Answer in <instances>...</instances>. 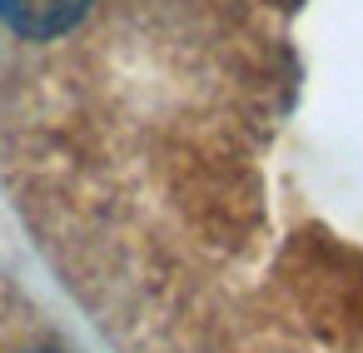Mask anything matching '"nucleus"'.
<instances>
[{
	"label": "nucleus",
	"instance_id": "1",
	"mask_svg": "<svg viewBox=\"0 0 363 353\" xmlns=\"http://www.w3.org/2000/svg\"><path fill=\"white\" fill-rule=\"evenodd\" d=\"M85 11L90 0H0V21L26 40H55L70 26H80Z\"/></svg>",
	"mask_w": 363,
	"mask_h": 353
},
{
	"label": "nucleus",
	"instance_id": "2",
	"mask_svg": "<svg viewBox=\"0 0 363 353\" xmlns=\"http://www.w3.org/2000/svg\"><path fill=\"white\" fill-rule=\"evenodd\" d=\"M35 353H50V348H35Z\"/></svg>",
	"mask_w": 363,
	"mask_h": 353
}]
</instances>
